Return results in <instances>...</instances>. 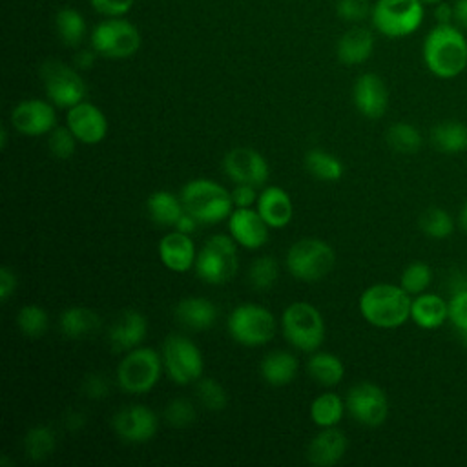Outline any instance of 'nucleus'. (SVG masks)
I'll use <instances>...</instances> for the list:
<instances>
[{"instance_id":"nucleus-4","label":"nucleus","mask_w":467,"mask_h":467,"mask_svg":"<svg viewBox=\"0 0 467 467\" xmlns=\"http://www.w3.org/2000/svg\"><path fill=\"white\" fill-rule=\"evenodd\" d=\"M281 328L285 339L303 352L317 350L325 339L323 316L306 301H296L285 308Z\"/></svg>"},{"instance_id":"nucleus-44","label":"nucleus","mask_w":467,"mask_h":467,"mask_svg":"<svg viewBox=\"0 0 467 467\" xmlns=\"http://www.w3.org/2000/svg\"><path fill=\"white\" fill-rule=\"evenodd\" d=\"M449 319L460 339L467 343V288L452 294L449 301Z\"/></svg>"},{"instance_id":"nucleus-32","label":"nucleus","mask_w":467,"mask_h":467,"mask_svg":"<svg viewBox=\"0 0 467 467\" xmlns=\"http://www.w3.org/2000/svg\"><path fill=\"white\" fill-rule=\"evenodd\" d=\"M305 168L308 170V173L319 181H327V182H332V181H339L341 175H343V162L328 153V151H323V150H310L306 151L305 155Z\"/></svg>"},{"instance_id":"nucleus-28","label":"nucleus","mask_w":467,"mask_h":467,"mask_svg":"<svg viewBox=\"0 0 467 467\" xmlns=\"http://www.w3.org/2000/svg\"><path fill=\"white\" fill-rule=\"evenodd\" d=\"M60 330L69 339H80L91 336L100 327V317L95 310L86 306H69L60 316Z\"/></svg>"},{"instance_id":"nucleus-26","label":"nucleus","mask_w":467,"mask_h":467,"mask_svg":"<svg viewBox=\"0 0 467 467\" xmlns=\"http://www.w3.org/2000/svg\"><path fill=\"white\" fill-rule=\"evenodd\" d=\"M175 317L190 330H206L215 323L217 308L206 297H186L177 303Z\"/></svg>"},{"instance_id":"nucleus-30","label":"nucleus","mask_w":467,"mask_h":467,"mask_svg":"<svg viewBox=\"0 0 467 467\" xmlns=\"http://www.w3.org/2000/svg\"><path fill=\"white\" fill-rule=\"evenodd\" d=\"M308 374L310 378L323 385V387H334L343 379L345 374V367L343 361L330 354V352H316L312 354V358L308 359Z\"/></svg>"},{"instance_id":"nucleus-24","label":"nucleus","mask_w":467,"mask_h":467,"mask_svg":"<svg viewBox=\"0 0 467 467\" xmlns=\"http://www.w3.org/2000/svg\"><path fill=\"white\" fill-rule=\"evenodd\" d=\"M374 51V35L361 26L347 29L337 40V58L345 66H358L370 58Z\"/></svg>"},{"instance_id":"nucleus-50","label":"nucleus","mask_w":467,"mask_h":467,"mask_svg":"<svg viewBox=\"0 0 467 467\" xmlns=\"http://www.w3.org/2000/svg\"><path fill=\"white\" fill-rule=\"evenodd\" d=\"M434 18H436V24H451V22H454V5L447 4L445 0L436 4Z\"/></svg>"},{"instance_id":"nucleus-49","label":"nucleus","mask_w":467,"mask_h":467,"mask_svg":"<svg viewBox=\"0 0 467 467\" xmlns=\"http://www.w3.org/2000/svg\"><path fill=\"white\" fill-rule=\"evenodd\" d=\"M16 290V275L11 268L2 266L0 268V301L7 303L9 297L15 294Z\"/></svg>"},{"instance_id":"nucleus-6","label":"nucleus","mask_w":467,"mask_h":467,"mask_svg":"<svg viewBox=\"0 0 467 467\" xmlns=\"http://www.w3.org/2000/svg\"><path fill=\"white\" fill-rule=\"evenodd\" d=\"M162 356L151 347H135L126 352L117 367V383L124 392H150L162 372Z\"/></svg>"},{"instance_id":"nucleus-45","label":"nucleus","mask_w":467,"mask_h":467,"mask_svg":"<svg viewBox=\"0 0 467 467\" xmlns=\"http://www.w3.org/2000/svg\"><path fill=\"white\" fill-rule=\"evenodd\" d=\"M336 11L347 22H361L365 16L370 15L372 7L367 0H339Z\"/></svg>"},{"instance_id":"nucleus-41","label":"nucleus","mask_w":467,"mask_h":467,"mask_svg":"<svg viewBox=\"0 0 467 467\" xmlns=\"http://www.w3.org/2000/svg\"><path fill=\"white\" fill-rule=\"evenodd\" d=\"M197 398L201 405L212 412H219L226 407L228 396L221 383H217L213 378H201L197 383Z\"/></svg>"},{"instance_id":"nucleus-35","label":"nucleus","mask_w":467,"mask_h":467,"mask_svg":"<svg viewBox=\"0 0 467 467\" xmlns=\"http://www.w3.org/2000/svg\"><path fill=\"white\" fill-rule=\"evenodd\" d=\"M55 27L57 33L60 36V40L66 46H78L84 40L86 35V20L84 16L73 9V7H62L57 15H55Z\"/></svg>"},{"instance_id":"nucleus-12","label":"nucleus","mask_w":467,"mask_h":467,"mask_svg":"<svg viewBox=\"0 0 467 467\" xmlns=\"http://www.w3.org/2000/svg\"><path fill=\"white\" fill-rule=\"evenodd\" d=\"M40 77L47 99L58 108H73L86 97V82L67 64L58 60H46L40 67Z\"/></svg>"},{"instance_id":"nucleus-42","label":"nucleus","mask_w":467,"mask_h":467,"mask_svg":"<svg viewBox=\"0 0 467 467\" xmlns=\"http://www.w3.org/2000/svg\"><path fill=\"white\" fill-rule=\"evenodd\" d=\"M164 420L175 429H184L195 421V407L186 398H175L164 407Z\"/></svg>"},{"instance_id":"nucleus-21","label":"nucleus","mask_w":467,"mask_h":467,"mask_svg":"<svg viewBox=\"0 0 467 467\" xmlns=\"http://www.w3.org/2000/svg\"><path fill=\"white\" fill-rule=\"evenodd\" d=\"M159 257L168 270L177 274H184L195 266L197 254L190 234L179 230L166 234L159 243Z\"/></svg>"},{"instance_id":"nucleus-8","label":"nucleus","mask_w":467,"mask_h":467,"mask_svg":"<svg viewBox=\"0 0 467 467\" xmlns=\"http://www.w3.org/2000/svg\"><path fill=\"white\" fill-rule=\"evenodd\" d=\"M285 263L292 277L314 283L334 268L336 254L332 246L321 239H301L288 248Z\"/></svg>"},{"instance_id":"nucleus-27","label":"nucleus","mask_w":467,"mask_h":467,"mask_svg":"<svg viewBox=\"0 0 467 467\" xmlns=\"http://www.w3.org/2000/svg\"><path fill=\"white\" fill-rule=\"evenodd\" d=\"M259 372L268 385L283 387L294 381L297 374V358L286 350L268 352L259 365Z\"/></svg>"},{"instance_id":"nucleus-38","label":"nucleus","mask_w":467,"mask_h":467,"mask_svg":"<svg viewBox=\"0 0 467 467\" xmlns=\"http://www.w3.org/2000/svg\"><path fill=\"white\" fill-rule=\"evenodd\" d=\"M279 275V265L270 255H261L252 261L248 270V281L255 290H268L274 286Z\"/></svg>"},{"instance_id":"nucleus-56","label":"nucleus","mask_w":467,"mask_h":467,"mask_svg":"<svg viewBox=\"0 0 467 467\" xmlns=\"http://www.w3.org/2000/svg\"><path fill=\"white\" fill-rule=\"evenodd\" d=\"M0 137H2L0 146H2V148H5V146H7V130H5V128H2V130H0Z\"/></svg>"},{"instance_id":"nucleus-19","label":"nucleus","mask_w":467,"mask_h":467,"mask_svg":"<svg viewBox=\"0 0 467 467\" xmlns=\"http://www.w3.org/2000/svg\"><path fill=\"white\" fill-rule=\"evenodd\" d=\"M268 228L259 212L252 208H235L228 217L230 235L243 248H261L268 241Z\"/></svg>"},{"instance_id":"nucleus-37","label":"nucleus","mask_w":467,"mask_h":467,"mask_svg":"<svg viewBox=\"0 0 467 467\" xmlns=\"http://www.w3.org/2000/svg\"><path fill=\"white\" fill-rule=\"evenodd\" d=\"M387 142L398 153H416L421 146V135L412 124L396 122L387 131Z\"/></svg>"},{"instance_id":"nucleus-47","label":"nucleus","mask_w":467,"mask_h":467,"mask_svg":"<svg viewBox=\"0 0 467 467\" xmlns=\"http://www.w3.org/2000/svg\"><path fill=\"white\" fill-rule=\"evenodd\" d=\"M82 392L89 400H102L109 392V383L102 374H89L82 381Z\"/></svg>"},{"instance_id":"nucleus-34","label":"nucleus","mask_w":467,"mask_h":467,"mask_svg":"<svg viewBox=\"0 0 467 467\" xmlns=\"http://www.w3.org/2000/svg\"><path fill=\"white\" fill-rule=\"evenodd\" d=\"M57 447V434L49 425H36L24 436V452L33 462H42Z\"/></svg>"},{"instance_id":"nucleus-5","label":"nucleus","mask_w":467,"mask_h":467,"mask_svg":"<svg viewBox=\"0 0 467 467\" xmlns=\"http://www.w3.org/2000/svg\"><path fill=\"white\" fill-rule=\"evenodd\" d=\"M421 0H376L370 11L372 26L387 38H403L420 29L425 18Z\"/></svg>"},{"instance_id":"nucleus-43","label":"nucleus","mask_w":467,"mask_h":467,"mask_svg":"<svg viewBox=\"0 0 467 467\" xmlns=\"http://www.w3.org/2000/svg\"><path fill=\"white\" fill-rule=\"evenodd\" d=\"M47 148L53 157L57 159H69L77 150V137L71 133L67 126H55L49 131Z\"/></svg>"},{"instance_id":"nucleus-11","label":"nucleus","mask_w":467,"mask_h":467,"mask_svg":"<svg viewBox=\"0 0 467 467\" xmlns=\"http://www.w3.org/2000/svg\"><path fill=\"white\" fill-rule=\"evenodd\" d=\"M162 363L170 379L188 385L202 378L204 361L199 347L186 336L170 334L162 343Z\"/></svg>"},{"instance_id":"nucleus-9","label":"nucleus","mask_w":467,"mask_h":467,"mask_svg":"<svg viewBox=\"0 0 467 467\" xmlns=\"http://www.w3.org/2000/svg\"><path fill=\"white\" fill-rule=\"evenodd\" d=\"M228 334L244 347H261L275 334V317L270 310L255 303L235 306L226 321Z\"/></svg>"},{"instance_id":"nucleus-13","label":"nucleus","mask_w":467,"mask_h":467,"mask_svg":"<svg viewBox=\"0 0 467 467\" xmlns=\"http://www.w3.org/2000/svg\"><path fill=\"white\" fill-rule=\"evenodd\" d=\"M345 407L350 416L365 427H379L389 416V401L385 392L370 381L352 385L347 392Z\"/></svg>"},{"instance_id":"nucleus-10","label":"nucleus","mask_w":467,"mask_h":467,"mask_svg":"<svg viewBox=\"0 0 467 467\" xmlns=\"http://www.w3.org/2000/svg\"><path fill=\"white\" fill-rule=\"evenodd\" d=\"M91 47L106 58H128L139 51L140 33L130 20L111 16L93 27Z\"/></svg>"},{"instance_id":"nucleus-25","label":"nucleus","mask_w":467,"mask_h":467,"mask_svg":"<svg viewBox=\"0 0 467 467\" xmlns=\"http://www.w3.org/2000/svg\"><path fill=\"white\" fill-rule=\"evenodd\" d=\"M410 319L421 328H438L449 319V303L436 294L421 292L410 303Z\"/></svg>"},{"instance_id":"nucleus-3","label":"nucleus","mask_w":467,"mask_h":467,"mask_svg":"<svg viewBox=\"0 0 467 467\" xmlns=\"http://www.w3.org/2000/svg\"><path fill=\"white\" fill-rule=\"evenodd\" d=\"M181 202L199 223L215 224L234 212L232 193L210 179H193L181 188Z\"/></svg>"},{"instance_id":"nucleus-17","label":"nucleus","mask_w":467,"mask_h":467,"mask_svg":"<svg viewBox=\"0 0 467 467\" xmlns=\"http://www.w3.org/2000/svg\"><path fill=\"white\" fill-rule=\"evenodd\" d=\"M66 124L84 144H99L108 133L106 115L95 104L84 100L67 109Z\"/></svg>"},{"instance_id":"nucleus-33","label":"nucleus","mask_w":467,"mask_h":467,"mask_svg":"<svg viewBox=\"0 0 467 467\" xmlns=\"http://www.w3.org/2000/svg\"><path fill=\"white\" fill-rule=\"evenodd\" d=\"M345 401L334 394V392H325L319 394L312 405H310V418L317 427H334L336 423L341 421L343 412H345Z\"/></svg>"},{"instance_id":"nucleus-54","label":"nucleus","mask_w":467,"mask_h":467,"mask_svg":"<svg viewBox=\"0 0 467 467\" xmlns=\"http://www.w3.org/2000/svg\"><path fill=\"white\" fill-rule=\"evenodd\" d=\"M84 423H86V416H84L82 412H78V410H69V412L66 414V425H67V429L77 431V429L84 427Z\"/></svg>"},{"instance_id":"nucleus-40","label":"nucleus","mask_w":467,"mask_h":467,"mask_svg":"<svg viewBox=\"0 0 467 467\" xmlns=\"http://www.w3.org/2000/svg\"><path fill=\"white\" fill-rule=\"evenodd\" d=\"M432 281V270L427 263L423 261H414L410 263L403 272H401V277H400V286L409 292V294H421L427 290V286L431 285Z\"/></svg>"},{"instance_id":"nucleus-14","label":"nucleus","mask_w":467,"mask_h":467,"mask_svg":"<svg viewBox=\"0 0 467 467\" xmlns=\"http://www.w3.org/2000/svg\"><path fill=\"white\" fill-rule=\"evenodd\" d=\"M223 168L235 184H250L255 188L263 186L270 173L266 159L246 146L232 148L223 159Z\"/></svg>"},{"instance_id":"nucleus-7","label":"nucleus","mask_w":467,"mask_h":467,"mask_svg":"<svg viewBox=\"0 0 467 467\" xmlns=\"http://www.w3.org/2000/svg\"><path fill=\"white\" fill-rule=\"evenodd\" d=\"M237 243L232 235H212L195 257V272L208 285H223L237 272Z\"/></svg>"},{"instance_id":"nucleus-15","label":"nucleus","mask_w":467,"mask_h":467,"mask_svg":"<svg viewBox=\"0 0 467 467\" xmlns=\"http://www.w3.org/2000/svg\"><path fill=\"white\" fill-rule=\"evenodd\" d=\"M115 434L128 443L150 441L159 427L157 414L146 405H126L111 418Z\"/></svg>"},{"instance_id":"nucleus-16","label":"nucleus","mask_w":467,"mask_h":467,"mask_svg":"<svg viewBox=\"0 0 467 467\" xmlns=\"http://www.w3.org/2000/svg\"><path fill=\"white\" fill-rule=\"evenodd\" d=\"M11 124L22 135L40 137L57 126V113L49 102L42 99H27L13 108Z\"/></svg>"},{"instance_id":"nucleus-53","label":"nucleus","mask_w":467,"mask_h":467,"mask_svg":"<svg viewBox=\"0 0 467 467\" xmlns=\"http://www.w3.org/2000/svg\"><path fill=\"white\" fill-rule=\"evenodd\" d=\"M95 55H97L95 49H93V51H88V49L78 51V53L75 55V64H77V67H80V69H89V67L95 64Z\"/></svg>"},{"instance_id":"nucleus-29","label":"nucleus","mask_w":467,"mask_h":467,"mask_svg":"<svg viewBox=\"0 0 467 467\" xmlns=\"http://www.w3.org/2000/svg\"><path fill=\"white\" fill-rule=\"evenodd\" d=\"M146 208L151 221L159 226H175L184 213L181 197H175L166 190L153 192L146 201Z\"/></svg>"},{"instance_id":"nucleus-1","label":"nucleus","mask_w":467,"mask_h":467,"mask_svg":"<svg viewBox=\"0 0 467 467\" xmlns=\"http://www.w3.org/2000/svg\"><path fill=\"white\" fill-rule=\"evenodd\" d=\"M421 55L427 69L438 78H454L467 67V38L460 26L436 24L423 40Z\"/></svg>"},{"instance_id":"nucleus-36","label":"nucleus","mask_w":467,"mask_h":467,"mask_svg":"<svg viewBox=\"0 0 467 467\" xmlns=\"http://www.w3.org/2000/svg\"><path fill=\"white\" fill-rule=\"evenodd\" d=\"M420 230L431 237V239H445L452 234L454 230V221L452 217L441 210V208H427L421 215H420Z\"/></svg>"},{"instance_id":"nucleus-22","label":"nucleus","mask_w":467,"mask_h":467,"mask_svg":"<svg viewBox=\"0 0 467 467\" xmlns=\"http://www.w3.org/2000/svg\"><path fill=\"white\" fill-rule=\"evenodd\" d=\"M347 436L343 431L334 427H323L317 432L306 449V458L317 467L336 465L347 452Z\"/></svg>"},{"instance_id":"nucleus-18","label":"nucleus","mask_w":467,"mask_h":467,"mask_svg":"<svg viewBox=\"0 0 467 467\" xmlns=\"http://www.w3.org/2000/svg\"><path fill=\"white\" fill-rule=\"evenodd\" d=\"M352 99L358 111L367 119H379L389 106V91L376 73H363L356 78Z\"/></svg>"},{"instance_id":"nucleus-52","label":"nucleus","mask_w":467,"mask_h":467,"mask_svg":"<svg viewBox=\"0 0 467 467\" xmlns=\"http://www.w3.org/2000/svg\"><path fill=\"white\" fill-rule=\"evenodd\" d=\"M454 24L467 29V0H456L454 4Z\"/></svg>"},{"instance_id":"nucleus-48","label":"nucleus","mask_w":467,"mask_h":467,"mask_svg":"<svg viewBox=\"0 0 467 467\" xmlns=\"http://www.w3.org/2000/svg\"><path fill=\"white\" fill-rule=\"evenodd\" d=\"M230 193L235 208H252V204H255L259 197L255 193V186L250 184H237Z\"/></svg>"},{"instance_id":"nucleus-39","label":"nucleus","mask_w":467,"mask_h":467,"mask_svg":"<svg viewBox=\"0 0 467 467\" xmlns=\"http://www.w3.org/2000/svg\"><path fill=\"white\" fill-rule=\"evenodd\" d=\"M47 314L38 305H26L16 314V325L27 337H40L47 330Z\"/></svg>"},{"instance_id":"nucleus-2","label":"nucleus","mask_w":467,"mask_h":467,"mask_svg":"<svg viewBox=\"0 0 467 467\" xmlns=\"http://www.w3.org/2000/svg\"><path fill=\"white\" fill-rule=\"evenodd\" d=\"M410 294L401 286L378 283L359 296V312L363 319L378 328L401 327L410 317Z\"/></svg>"},{"instance_id":"nucleus-57","label":"nucleus","mask_w":467,"mask_h":467,"mask_svg":"<svg viewBox=\"0 0 467 467\" xmlns=\"http://www.w3.org/2000/svg\"><path fill=\"white\" fill-rule=\"evenodd\" d=\"M423 4H431V5H436V4H440V2H443V0H421Z\"/></svg>"},{"instance_id":"nucleus-51","label":"nucleus","mask_w":467,"mask_h":467,"mask_svg":"<svg viewBox=\"0 0 467 467\" xmlns=\"http://www.w3.org/2000/svg\"><path fill=\"white\" fill-rule=\"evenodd\" d=\"M197 224H199V221H197L192 213H188V212L184 210V213L181 215V219H179L177 224H175V230L184 232V234H192V232L197 228Z\"/></svg>"},{"instance_id":"nucleus-20","label":"nucleus","mask_w":467,"mask_h":467,"mask_svg":"<svg viewBox=\"0 0 467 467\" xmlns=\"http://www.w3.org/2000/svg\"><path fill=\"white\" fill-rule=\"evenodd\" d=\"M146 332H148L146 317L139 310L126 308L111 323L108 330V341L115 352H128L139 347Z\"/></svg>"},{"instance_id":"nucleus-55","label":"nucleus","mask_w":467,"mask_h":467,"mask_svg":"<svg viewBox=\"0 0 467 467\" xmlns=\"http://www.w3.org/2000/svg\"><path fill=\"white\" fill-rule=\"evenodd\" d=\"M460 224H462V228L467 232V202L463 204V208H462V212H460Z\"/></svg>"},{"instance_id":"nucleus-31","label":"nucleus","mask_w":467,"mask_h":467,"mask_svg":"<svg viewBox=\"0 0 467 467\" xmlns=\"http://www.w3.org/2000/svg\"><path fill=\"white\" fill-rule=\"evenodd\" d=\"M432 144L443 153H460L467 150V126L458 120L440 122L431 133Z\"/></svg>"},{"instance_id":"nucleus-23","label":"nucleus","mask_w":467,"mask_h":467,"mask_svg":"<svg viewBox=\"0 0 467 467\" xmlns=\"http://www.w3.org/2000/svg\"><path fill=\"white\" fill-rule=\"evenodd\" d=\"M255 210L270 228H285L294 215L292 199L279 186H266L257 197Z\"/></svg>"},{"instance_id":"nucleus-46","label":"nucleus","mask_w":467,"mask_h":467,"mask_svg":"<svg viewBox=\"0 0 467 467\" xmlns=\"http://www.w3.org/2000/svg\"><path fill=\"white\" fill-rule=\"evenodd\" d=\"M135 0H89L91 7L106 18L126 15Z\"/></svg>"}]
</instances>
